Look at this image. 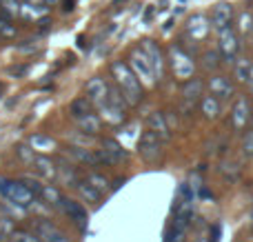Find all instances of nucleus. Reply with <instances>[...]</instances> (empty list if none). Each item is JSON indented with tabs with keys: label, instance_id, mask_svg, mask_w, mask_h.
Masks as SVG:
<instances>
[{
	"label": "nucleus",
	"instance_id": "3",
	"mask_svg": "<svg viewBox=\"0 0 253 242\" xmlns=\"http://www.w3.org/2000/svg\"><path fill=\"white\" fill-rule=\"evenodd\" d=\"M169 62H171V69H173V76L178 80H189L193 76V71H196V65H193L191 56H189L180 44H171Z\"/></svg>",
	"mask_w": 253,
	"mask_h": 242
},
{
	"label": "nucleus",
	"instance_id": "35",
	"mask_svg": "<svg viewBox=\"0 0 253 242\" xmlns=\"http://www.w3.org/2000/svg\"><path fill=\"white\" fill-rule=\"evenodd\" d=\"M13 222H11V218L9 216H0V234L2 236H11L13 234Z\"/></svg>",
	"mask_w": 253,
	"mask_h": 242
},
{
	"label": "nucleus",
	"instance_id": "16",
	"mask_svg": "<svg viewBox=\"0 0 253 242\" xmlns=\"http://www.w3.org/2000/svg\"><path fill=\"white\" fill-rule=\"evenodd\" d=\"M149 129H151L153 133H158L162 140H169V138H171V127L167 124L165 114H158V111H156V114L149 116Z\"/></svg>",
	"mask_w": 253,
	"mask_h": 242
},
{
	"label": "nucleus",
	"instance_id": "39",
	"mask_svg": "<svg viewBox=\"0 0 253 242\" xmlns=\"http://www.w3.org/2000/svg\"><path fill=\"white\" fill-rule=\"evenodd\" d=\"M205 67H209V69H213L215 65H218V53L215 51H209V53H205Z\"/></svg>",
	"mask_w": 253,
	"mask_h": 242
},
{
	"label": "nucleus",
	"instance_id": "23",
	"mask_svg": "<svg viewBox=\"0 0 253 242\" xmlns=\"http://www.w3.org/2000/svg\"><path fill=\"white\" fill-rule=\"evenodd\" d=\"M67 154L74 156V158L80 160V162L89 164V167H98V162H96V151H89V149H84V147L71 145V147H67Z\"/></svg>",
	"mask_w": 253,
	"mask_h": 242
},
{
	"label": "nucleus",
	"instance_id": "21",
	"mask_svg": "<svg viewBox=\"0 0 253 242\" xmlns=\"http://www.w3.org/2000/svg\"><path fill=\"white\" fill-rule=\"evenodd\" d=\"M209 89L213 96H220V98H229L233 93L231 82H229L227 78H222V76H213V78L209 80Z\"/></svg>",
	"mask_w": 253,
	"mask_h": 242
},
{
	"label": "nucleus",
	"instance_id": "36",
	"mask_svg": "<svg viewBox=\"0 0 253 242\" xmlns=\"http://www.w3.org/2000/svg\"><path fill=\"white\" fill-rule=\"evenodd\" d=\"M242 149H245L247 156H253V131L245 133V140H242Z\"/></svg>",
	"mask_w": 253,
	"mask_h": 242
},
{
	"label": "nucleus",
	"instance_id": "27",
	"mask_svg": "<svg viewBox=\"0 0 253 242\" xmlns=\"http://www.w3.org/2000/svg\"><path fill=\"white\" fill-rule=\"evenodd\" d=\"M76 189H78V194L83 196L87 202H100V198H102L100 191H98L93 185H89V182H78V185H76Z\"/></svg>",
	"mask_w": 253,
	"mask_h": 242
},
{
	"label": "nucleus",
	"instance_id": "5",
	"mask_svg": "<svg viewBox=\"0 0 253 242\" xmlns=\"http://www.w3.org/2000/svg\"><path fill=\"white\" fill-rule=\"evenodd\" d=\"M138 154L147 162H158L162 158V138L158 133H153L151 129H147L138 140Z\"/></svg>",
	"mask_w": 253,
	"mask_h": 242
},
{
	"label": "nucleus",
	"instance_id": "6",
	"mask_svg": "<svg viewBox=\"0 0 253 242\" xmlns=\"http://www.w3.org/2000/svg\"><path fill=\"white\" fill-rule=\"evenodd\" d=\"M34 231L42 238V242H74L65 231L60 229V227L53 225V222L47 220V218H36Z\"/></svg>",
	"mask_w": 253,
	"mask_h": 242
},
{
	"label": "nucleus",
	"instance_id": "25",
	"mask_svg": "<svg viewBox=\"0 0 253 242\" xmlns=\"http://www.w3.org/2000/svg\"><path fill=\"white\" fill-rule=\"evenodd\" d=\"M76 122H78L80 131H84V133H91V136H96V133L100 131V118H98V116H93V114L83 116V118H78Z\"/></svg>",
	"mask_w": 253,
	"mask_h": 242
},
{
	"label": "nucleus",
	"instance_id": "22",
	"mask_svg": "<svg viewBox=\"0 0 253 242\" xmlns=\"http://www.w3.org/2000/svg\"><path fill=\"white\" fill-rule=\"evenodd\" d=\"M29 147L31 149H36V151L47 154V151L56 149V140H53L51 136H44V133H34V136L29 138Z\"/></svg>",
	"mask_w": 253,
	"mask_h": 242
},
{
	"label": "nucleus",
	"instance_id": "14",
	"mask_svg": "<svg viewBox=\"0 0 253 242\" xmlns=\"http://www.w3.org/2000/svg\"><path fill=\"white\" fill-rule=\"evenodd\" d=\"M231 18H233L231 4L220 2V4H215V7H213V13H211V22H213L218 29H224V27L231 25Z\"/></svg>",
	"mask_w": 253,
	"mask_h": 242
},
{
	"label": "nucleus",
	"instance_id": "38",
	"mask_svg": "<svg viewBox=\"0 0 253 242\" xmlns=\"http://www.w3.org/2000/svg\"><path fill=\"white\" fill-rule=\"evenodd\" d=\"M251 22H253V18L249 16V13H242V16H240V25H238V29H240V31H249Z\"/></svg>",
	"mask_w": 253,
	"mask_h": 242
},
{
	"label": "nucleus",
	"instance_id": "30",
	"mask_svg": "<svg viewBox=\"0 0 253 242\" xmlns=\"http://www.w3.org/2000/svg\"><path fill=\"white\" fill-rule=\"evenodd\" d=\"M11 240L13 242H42V238L36 231H27V229H16L11 234Z\"/></svg>",
	"mask_w": 253,
	"mask_h": 242
},
{
	"label": "nucleus",
	"instance_id": "32",
	"mask_svg": "<svg viewBox=\"0 0 253 242\" xmlns=\"http://www.w3.org/2000/svg\"><path fill=\"white\" fill-rule=\"evenodd\" d=\"M236 76H238V80H240V82H247V80H249V76H251V65H249V60H247V58H238Z\"/></svg>",
	"mask_w": 253,
	"mask_h": 242
},
{
	"label": "nucleus",
	"instance_id": "2",
	"mask_svg": "<svg viewBox=\"0 0 253 242\" xmlns=\"http://www.w3.org/2000/svg\"><path fill=\"white\" fill-rule=\"evenodd\" d=\"M0 196L7 198L13 207H29L36 200L34 191L25 185L22 180H9V178H0Z\"/></svg>",
	"mask_w": 253,
	"mask_h": 242
},
{
	"label": "nucleus",
	"instance_id": "1",
	"mask_svg": "<svg viewBox=\"0 0 253 242\" xmlns=\"http://www.w3.org/2000/svg\"><path fill=\"white\" fill-rule=\"evenodd\" d=\"M111 76H114L118 89L123 91L125 100L129 107H135L142 100V82L140 78L133 74V69L129 67V62L125 60H114L111 62Z\"/></svg>",
	"mask_w": 253,
	"mask_h": 242
},
{
	"label": "nucleus",
	"instance_id": "18",
	"mask_svg": "<svg viewBox=\"0 0 253 242\" xmlns=\"http://www.w3.org/2000/svg\"><path fill=\"white\" fill-rule=\"evenodd\" d=\"M200 96H202V80L189 78L187 82H184V89H182V98H184V102H187L189 109H191V105H193V102H196Z\"/></svg>",
	"mask_w": 253,
	"mask_h": 242
},
{
	"label": "nucleus",
	"instance_id": "17",
	"mask_svg": "<svg viewBox=\"0 0 253 242\" xmlns=\"http://www.w3.org/2000/svg\"><path fill=\"white\" fill-rule=\"evenodd\" d=\"M247 120H249V105H247L245 98H238L236 107H233V118H231V124L236 131H240V129H245Z\"/></svg>",
	"mask_w": 253,
	"mask_h": 242
},
{
	"label": "nucleus",
	"instance_id": "34",
	"mask_svg": "<svg viewBox=\"0 0 253 242\" xmlns=\"http://www.w3.org/2000/svg\"><path fill=\"white\" fill-rule=\"evenodd\" d=\"M16 154L20 156L22 160H25V162H34V149H29V145H18L16 147Z\"/></svg>",
	"mask_w": 253,
	"mask_h": 242
},
{
	"label": "nucleus",
	"instance_id": "33",
	"mask_svg": "<svg viewBox=\"0 0 253 242\" xmlns=\"http://www.w3.org/2000/svg\"><path fill=\"white\" fill-rule=\"evenodd\" d=\"M165 242H184V229H182V227L171 225V227H169V231H167Z\"/></svg>",
	"mask_w": 253,
	"mask_h": 242
},
{
	"label": "nucleus",
	"instance_id": "31",
	"mask_svg": "<svg viewBox=\"0 0 253 242\" xmlns=\"http://www.w3.org/2000/svg\"><path fill=\"white\" fill-rule=\"evenodd\" d=\"M87 182H89V185L96 187V189L100 191L102 196H105L107 191L111 189V187H109V180H107L105 176H100V173H89V176H87Z\"/></svg>",
	"mask_w": 253,
	"mask_h": 242
},
{
	"label": "nucleus",
	"instance_id": "13",
	"mask_svg": "<svg viewBox=\"0 0 253 242\" xmlns=\"http://www.w3.org/2000/svg\"><path fill=\"white\" fill-rule=\"evenodd\" d=\"M102 151H105V156L109 158V164H120L126 160V151L114 138H105V140H102Z\"/></svg>",
	"mask_w": 253,
	"mask_h": 242
},
{
	"label": "nucleus",
	"instance_id": "24",
	"mask_svg": "<svg viewBox=\"0 0 253 242\" xmlns=\"http://www.w3.org/2000/svg\"><path fill=\"white\" fill-rule=\"evenodd\" d=\"M91 107H93V102L89 100V98H76L69 105V114L74 120H78V118H83V116L91 114Z\"/></svg>",
	"mask_w": 253,
	"mask_h": 242
},
{
	"label": "nucleus",
	"instance_id": "7",
	"mask_svg": "<svg viewBox=\"0 0 253 242\" xmlns=\"http://www.w3.org/2000/svg\"><path fill=\"white\" fill-rule=\"evenodd\" d=\"M60 209L67 213V216H69V220L74 222V225H78L80 229H87L89 213H87V209H84L80 202H76V200H69V198H62Z\"/></svg>",
	"mask_w": 253,
	"mask_h": 242
},
{
	"label": "nucleus",
	"instance_id": "20",
	"mask_svg": "<svg viewBox=\"0 0 253 242\" xmlns=\"http://www.w3.org/2000/svg\"><path fill=\"white\" fill-rule=\"evenodd\" d=\"M40 198H42V202H44V204H49V207L60 209L62 198H65V196L60 194V189H58L56 185H42V191H40Z\"/></svg>",
	"mask_w": 253,
	"mask_h": 242
},
{
	"label": "nucleus",
	"instance_id": "26",
	"mask_svg": "<svg viewBox=\"0 0 253 242\" xmlns=\"http://www.w3.org/2000/svg\"><path fill=\"white\" fill-rule=\"evenodd\" d=\"M200 107H202V114L207 116V118H215V116L220 114V100H218V96H205L200 100Z\"/></svg>",
	"mask_w": 253,
	"mask_h": 242
},
{
	"label": "nucleus",
	"instance_id": "9",
	"mask_svg": "<svg viewBox=\"0 0 253 242\" xmlns=\"http://www.w3.org/2000/svg\"><path fill=\"white\" fill-rule=\"evenodd\" d=\"M87 96L96 107H100L102 102H107L109 100V84H107V80L100 78V76H93V78L87 82Z\"/></svg>",
	"mask_w": 253,
	"mask_h": 242
},
{
	"label": "nucleus",
	"instance_id": "28",
	"mask_svg": "<svg viewBox=\"0 0 253 242\" xmlns=\"http://www.w3.org/2000/svg\"><path fill=\"white\" fill-rule=\"evenodd\" d=\"M18 29L13 25L11 18H7L4 13H0V38H16Z\"/></svg>",
	"mask_w": 253,
	"mask_h": 242
},
{
	"label": "nucleus",
	"instance_id": "19",
	"mask_svg": "<svg viewBox=\"0 0 253 242\" xmlns=\"http://www.w3.org/2000/svg\"><path fill=\"white\" fill-rule=\"evenodd\" d=\"M207 29H209V25H207V18L205 16H193L189 18L187 22V34L191 36L193 40H202L207 36Z\"/></svg>",
	"mask_w": 253,
	"mask_h": 242
},
{
	"label": "nucleus",
	"instance_id": "12",
	"mask_svg": "<svg viewBox=\"0 0 253 242\" xmlns=\"http://www.w3.org/2000/svg\"><path fill=\"white\" fill-rule=\"evenodd\" d=\"M98 111H100V120H105V124H111V127H118V124H123L125 118H126L125 107L114 105L111 100L102 102V105L98 107Z\"/></svg>",
	"mask_w": 253,
	"mask_h": 242
},
{
	"label": "nucleus",
	"instance_id": "4",
	"mask_svg": "<svg viewBox=\"0 0 253 242\" xmlns=\"http://www.w3.org/2000/svg\"><path fill=\"white\" fill-rule=\"evenodd\" d=\"M129 67L133 69V74L140 78V82L149 84V87H153V84H156V74H153V67H151V62H149L147 53H144L142 49H133V51L129 53Z\"/></svg>",
	"mask_w": 253,
	"mask_h": 242
},
{
	"label": "nucleus",
	"instance_id": "41",
	"mask_svg": "<svg viewBox=\"0 0 253 242\" xmlns=\"http://www.w3.org/2000/svg\"><path fill=\"white\" fill-rule=\"evenodd\" d=\"M44 2H47L49 7H53V4H58V2H60V0H44Z\"/></svg>",
	"mask_w": 253,
	"mask_h": 242
},
{
	"label": "nucleus",
	"instance_id": "37",
	"mask_svg": "<svg viewBox=\"0 0 253 242\" xmlns=\"http://www.w3.org/2000/svg\"><path fill=\"white\" fill-rule=\"evenodd\" d=\"M22 182H25V185L29 187L31 191H34V196H36V198H40V191H42V185H40L38 180H31V178H25V180H22Z\"/></svg>",
	"mask_w": 253,
	"mask_h": 242
},
{
	"label": "nucleus",
	"instance_id": "42",
	"mask_svg": "<svg viewBox=\"0 0 253 242\" xmlns=\"http://www.w3.org/2000/svg\"><path fill=\"white\" fill-rule=\"evenodd\" d=\"M0 96H2V87H0Z\"/></svg>",
	"mask_w": 253,
	"mask_h": 242
},
{
	"label": "nucleus",
	"instance_id": "11",
	"mask_svg": "<svg viewBox=\"0 0 253 242\" xmlns=\"http://www.w3.org/2000/svg\"><path fill=\"white\" fill-rule=\"evenodd\" d=\"M49 13V4L44 0H25V4H20V18L22 20H42Z\"/></svg>",
	"mask_w": 253,
	"mask_h": 242
},
{
	"label": "nucleus",
	"instance_id": "29",
	"mask_svg": "<svg viewBox=\"0 0 253 242\" xmlns=\"http://www.w3.org/2000/svg\"><path fill=\"white\" fill-rule=\"evenodd\" d=\"M0 13L13 20L16 16H20V2L18 0H0Z\"/></svg>",
	"mask_w": 253,
	"mask_h": 242
},
{
	"label": "nucleus",
	"instance_id": "40",
	"mask_svg": "<svg viewBox=\"0 0 253 242\" xmlns=\"http://www.w3.org/2000/svg\"><path fill=\"white\" fill-rule=\"evenodd\" d=\"M62 4H65V7H62V11H74V0H62Z\"/></svg>",
	"mask_w": 253,
	"mask_h": 242
},
{
	"label": "nucleus",
	"instance_id": "15",
	"mask_svg": "<svg viewBox=\"0 0 253 242\" xmlns=\"http://www.w3.org/2000/svg\"><path fill=\"white\" fill-rule=\"evenodd\" d=\"M31 167H34V171L38 173V176L47 178V180H53V178H56V173H58L56 162H53V160H49L47 156H36L34 162H31Z\"/></svg>",
	"mask_w": 253,
	"mask_h": 242
},
{
	"label": "nucleus",
	"instance_id": "8",
	"mask_svg": "<svg viewBox=\"0 0 253 242\" xmlns=\"http://www.w3.org/2000/svg\"><path fill=\"white\" fill-rule=\"evenodd\" d=\"M238 49H240V42H238V34L231 29V25L220 29V53L227 60H233L238 56Z\"/></svg>",
	"mask_w": 253,
	"mask_h": 242
},
{
	"label": "nucleus",
	"instance_id": "10",
	"mask_svg": "<svg viewBox=\"0 0 253 242\" xmlns=\"http://www.w3.org/2000/svg\"><path fill=\"white\" fill-rule=\"evenodd\" d=\"M140 49L147 53L149 62H151V67H153V74H156V80H160L162 76H165V58H162L160 47H158L153 40H142V47Z\"/></svg>",
	"mask_w": 253,
	"mask_h": 242
}]
</instances>
